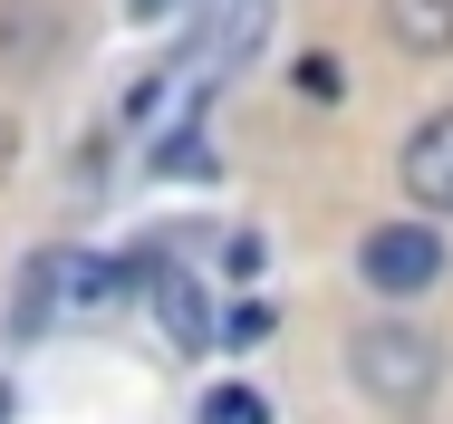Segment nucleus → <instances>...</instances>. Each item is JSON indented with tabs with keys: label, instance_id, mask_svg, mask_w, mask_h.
Masks as SVG:
<instances>
[{
	"label": "nucleus",
	"instance_id": "nucleus-1",
	"mask_svg": "<svg viewBox=\"0 0 453 424\" xmlns=\"http://www.w3.org/2000/svg\"><path fill=\"white\" fill-rule=\"evenodd\" d=\"M348 386L376 415H405V424L434 415V396H444V338L415 328V319H366L348 338Z\"/></svg>",
	"mask_w": 453,
	"mask_h": 424
},
{
	"label": "nucleus",
	"instance_id": "nucleus-2",
	"mask_svg": "<svg viewBox=\"0 0 453 424\" xmlns=\"http://www.w3.org/2000/svg\"><path fill=\"white\" fill-rule=\"evenodd\" d=\"M106 299H126V260H96L78 242H49L19 270V328H49L58 309H106Z\"/></svg>",
	"mask_w": 453,
	"mask_h": 424
},
{
	"label": "nucleus",
	"instance_id": "nucleus-3",
	"mask_svg": "<svg viewBox=\"0 0 453 424\" xmlns=\"http://www.w3.org/2000/svg\"><path fill=\"white\" fill-rule=\"evenodd\" d=\"M357 280L376 299H425L444 280V232L434 222H376L357 242Z\"/></svg>",
	"mask_w": 453,
	"mask_h": 424
},
{
	"label": "nucleus",
	"instance_id": "nucleus-4",
	"mask_svg": "<svg viewBox=\"0 0 453 424\" xmlns=\"http://www.w3.org/2000/svg\"><path fill=\"white\" fill-rule=\"evenodd\" d=\"M395 173H405V203H415V212L453 222V106H434V116H425V126L405 135Z\"/></svg>",
	"mask_w": 453,
	"mask_h": 424
},
{
	"label": "nucleus",
	"instance_id": "nucleus-5",
	"mask_svg": "<svg viewBox=\"0 0 453 424\" xmlns=\"http://www.w3.org/2000/svg\"><path fill=\"white\" fill-rule=\"evenodd\" d=\"M58 39H68L58 0H0V68H10V78H39V68L58 58Z\"/></svg>",
	"mask_w": 453,
	"mask_h": 424
},
{
	"label": "nucleus",
	"instance_id": "nucleus-6",
	"mask_svg": "<svg viewBox=\"0 0 453 424\" xmlns=\"http://www.w3.org/2000/svg\"><path fill=\"white\" fill-rule=\"evenodd\" d=\"M376 19L405 58H453V0H376Z\"/></svg>",
	"mask_w": 453,
	"mask_h": 424
},
{
	"label": "nucleus",
	"instance_id": "nucleus-7",
	"mask_svg": "<svg viewBox=\"0 0 453 424\" xmlns=\"http://www.w3.org/2000/svg\"><path fill=\"white\" fill-rule=\"evenodd\" d=\"M145 299H155V319H165V338H174L183 357H203V347H212V309H203V289H193L183 270H155V280H145Z\"/></svg>",
	"mask_w": 453,
	"mask_h": 424
},
{
	"label": "nucleus",
	"instance_id": "nucleus-8",
	"mask_svg": "<svg viewBox=\"0 0 453 424\" xmlns=\"http://www.w3.org/2000/svg\"><path fill=\"white\" fill-rule=\"evenodd\" d=\"M261 39H271V0H232V10H222V29H212V68H242Z\"/></svg>",
	"mask_w": 453,
	"mask_h": 424
},
{
	"label": "nucleus",
	"instance_id": "nucleus-9",
	"mask_svg": "<svg viewBox=\"0 0 453 424\" xmlns=\"http://www.w3.org/2000/svg\"><path fill=\"white\" fill-rule=\"evenodd\" d=\"M289 87L319 96V106H338V96H348V58H338V49H309V58L289 68Z\"/></svg>",
	"mask_w": 453,
	"mask_h": 424
},
{
	"label": "nucleus",
	"instance_id": "nucleus-10",
	"mask_svg": "<svg viewBox=\"0 0 453 424\" xmlns=\"http://www.w3.org/2000/svg\"><path fill=\"white\" fill-rule=\"evenodd\" d=\"M155 173H212V145H203V116H183L174 135L155 145Z\"/></svg>",
	"mask_w": 453,
	"mask_h": 424
},
{
	"label": "nucleus",
	"instance_id": "nucleus-11",
	"mask_svg": "<svg viewBox=\"0 0 453 424\" xmlns=\"http://www.w3.org/2000/svg\"><path fill=\"white\" fill-rule=\"evenodd\" d=\"M203 424H271V396L261 386H212L203 396Z\"/></svg>",
	"mask_w": 453,
	"mask_h": 424
},
{
	"label": "nucleus",
	"instance_id": "nucleus-12",
	"mask_svg": "<svg viewBox=\"0 0 453 424\" xmlns=\"http://www.w3.org/2000/svg\"><path fill=\"white\" fill-rule=\"evenodd\" d=\"M212 338H232V347H261V338H271V309H261V299H242V309H222V319H212Z\"/></svg>",
	"mask_w": 453,
	"mask_h": 424
},
{
	"label": "nucleus",
	"instance_id": "nucleus-13",
	"mask_svg": "<svg viewBox=\"0 0 453 424\" xmlns=\"http://www.w3.org/2000/svg\"><path fill=\"white\" fill-rule=\"evenodd\" d=\"M10 165H19V126L0 116V183H10Z\"/></svg>",
	"mask_w": 453,
	"mask_h": 424
},
{
	"label": "nucleus",
	"instance_id": "nucleus-14",
	"mask_svg": "<svg viewBox=\"0 0 453 424\" xmlns=\"http://www.w3.org/2000/svg\"><path fill=\"white\" fill-rule=\"evenodd\" d=\"M126 10H135V19H165V10H174V0H126Z\"/></svg>",
	"mask_w": 453,
	"mask_h": 424
},
{
	"label": "nucleus",
	"instance_id": "nucleus-15",
	"mask_svg": "<svg viewBox=\"0 0 453 424\" xmlns=\"http://www.w3.org/2000/svg\"><path fill=\"white\" fill-rule=\"evenodd\" d=\"M0 424H10V386H0Z\"/></svg>",
	"mask_w": 453,
	"mask_h": 424
}]
</instances>
